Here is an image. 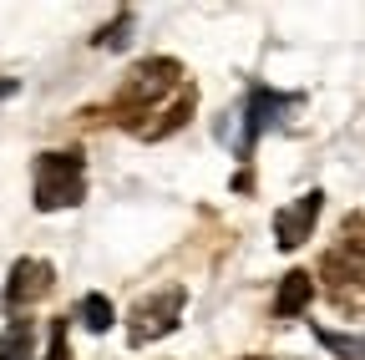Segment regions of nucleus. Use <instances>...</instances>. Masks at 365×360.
<instances>
[{
    "mask_svg": "<svg viewBox=\"0 0 365 360\" xmlns=\"http://www.w3.org/2000/svg\"><path fill=\"white\" fill-rule=\"evenodd\" d=\"M294 107H304V92H274V86H249L244 92V102H239V112L223 122V143L234 148V158H254V148H259V138L264 132H274V127H284V117L294 112Z\"/></svg>",
    "mask_w": 365,
    "mask_h": 360,
    "instance_id": "obj_2",
    "label": "nucleus"
},
{
    "mask_svg": "<svg viewBox=\"0 0 365 360\" xmlns=\"http://www.w3.org/2000/svg\"><path fill=\"white\" fill-rule=\"evenodd\" d=\"M325 279V294L340 314H350V320H365V264L350 259L345 249H330L325 259H319V274Z\"/></svg>",
    "mask_w": 365,
    "mask_h": 360,
    "instance_id": "obj_5",
    "label": "nucleus"
},
{
    "mask_svg": "<svg viewBox=\"0 0 365 360\" xmlns=\"http://www.w3.org/2000/svg\"><path fill=\"white\" fill-rule=\"evenodd\" d=\"M46 360H71V320L56 314L51 320V335H46Z\"/></svg>",
    "mask_w": 365,
    "mask_h": 360,
    "instance_id": "obj_14",
    "label": "nucleus"
},
{
    "mask_svg": "<svg viewBox=\"0 0 365 360\" xmlns=\"http://www.w3.org/2000/svg\"><path fill=\"white\" fill-rule=\"evenodd\" d=\"M76 320H81L91 335H107V330L117 325V309H112L107 294H81V299H76Z\"/></svg>",
    "mask_w": 365,
    "mask_h": 360,
    "instance_id": "obj_10",
    "label": "nucleus"
},
{
    "mask_svg": "<svg viewBox=\"0 0 365 360\" xmlns=\"http://www.w3.org/2000/svg\"><path fill=\"white\" fill-rule=\"evenodd\" d=\"M193 112H198V86L182 71V61H173V56L137 61L112 92V122L143 143L173 138L178 127L193 122Z\"/></svg>",
    "mask_w": 365,
    "mask_h": 360,
    "instance_id": "obj_1",
    "label": "nucleus"
},
{
    "mask_svg": "<svg viewBox=\"0 0 365 360\" xmlns=\"http://www.w3.org/2000/svg\"><path fill=\"white\" fill-rule=\"evenodd\" d=\"M182 309H188V284H163V289L143 294L127 309V345L143 350L153 340H168L182 325Z\"/></svg>",
    "mask_w": 365,
    "mask_h": 360,
    "instance_id": "obj_4",
    "label": "nucleus"
},
{
    "mask_svg": "<svg viewBox=\"0 0 365 360\" xmlns=\"http://www.w3.org/2000/svg\"><path fill=\"white\" fill-rule=\"evenodd\" d=\"M51 289H56V269H51V259L26 254V259L11 264V279H6V289H0V304H6V314L16 320L21 309H31L36 299H46Z\"/></svg>",
    "mask_w": 365,
    "mask_h": 360,
    "instance_id": "obj_6",
    "label": "nucleus"
},
{
    "mask_svg": "<svg viewBox=\"0 0 365 360\" xmlns=\"http://www.w3.org/2000/svg\"><path fill=\"white\" fill-rule=\"evenodd\" d=\"M0 360H36V320L16 314V320L0 330Z\"/></svg>",
    "mask_w": 365,
    "mask_h": 360,
    "instance_id": "obj_9",
    "label": "nucleus"
},
{
    "mask_svg": "<svg viewBox=\"0 0 365 360\" xmlns=\"http://www.w3.org/2000/svg\"><path fill=\"white\" fill-rule=\"evenodd\" d=\"M340 249H345L350 259H360V264H365V208L345 213V223H340Z\"/></svg>",
    "mask_w": 365,
    "mask_h": 360,
    "instance_id": "obj_13",
    "label": "nucleus"
},
{
    "mask_svg": "<svg viewBox=\"0 0 365 360\" xmlns=\"http://www.w3.org/2000/svg\"><path fill=\"white\" fill-rule=\"evenodd\" d=\"M244 360H264V355H244Z\"/></svg>",
    "mask_w": 365,
    "mask_h": 360,
    "instance_id": "obj_16",
    "label": "nucleus"
},
{
    "mask_svg": "<svg viewBox=\"0 0 365 360\" xmlns=\"http://www.w3.org/2000/svg\"><path fill=\"white\" fill-rule=\"evenodd\" d=\"M314 299V274L309 269H289L279 279V294H274V320H299Z\"/></svg>",
    "mask_w": 365,
    "mask_h": 360,
    "instance_id": "obj_8",
    "label": "nucleus"
},
{
    "mask_svg": "<svg viewBox=\"0 0 365 360\" xmlns=\"http://www.w3.org/2000/svg\"><path fill=\"white\" fill-rule=\"evenodd\" d=\"M16 92H21V81H11V76H6V81H0V102H11Z\"/></svg>",
    "mask_w": 365,
    "mask_h": 360,
    "instance_id": "obj_15",
    "label": "nucleus"
},
{
    "mask_svg": "<svg viewBox=\"0 0 365 360\" xmlns=\"http://www.w3.org/2000/svg\"><path fill=\"white\" fill-rule=\"evenodd\" d=\"M132 26H137V16H132V11H117V21H112V26H102L97 36H91V46H102V51H122L127 41H132Z\"/></svg>",
    "mask_w": 365,
    "mask_h": 360,
    "instance_id": "obj_12",
    "label": "nucleus"
},
{
    "mask_svg": "<svg viewBox=\"0 0 365 360\" xmlns=\"http://www.w3.org/2000/svg\"><path fill=\"white\" fill-rule=\"evenodd\" d=\"M319 208H325V193H319V188L299 193V198H294V203H284V208H274V244H279L284 254H294V249L314 234Z\"/></svg>",
    "mask_w": 365,
    "mask_h": 360,
    "instance_id": "obj_7",
    "label": "nucleus"
},
{
    "mask_svg": "<svg viewBox=\"0 0 365 360\" xmlns=\"http://www.w3.org/2000/svg\"><path fill=\"white\" fill-rule=\"evenodd\" d=\"M314 340L325 345L335 360H365V335H350V330H330V325H314Z\"/></svg>",
    "mask_w": 365,
    "mask_h": 360,
    "instance_id": "obj_11",
    "label": "nucleus"
},
{
    "mask_svg": "<svg viewBox=\"0 0 365 360\" xmlns=\"http://www.w3.org/2000/svg\"><path fill=\"white\" fill-rule=\"evenodd\" d=\"M81 198H86V158L76 148L36 153V163H31V203H36V213H61V208H76Z\"/></svg>",
    "mask_w": 365,
    "mask_h": 360,
    "instance_id": "obj_3",
    "label": "nucleus"
}]
</instances>
